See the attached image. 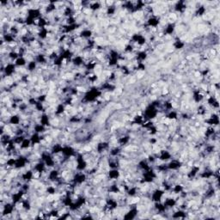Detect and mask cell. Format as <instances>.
Returning a JSON list of instances; mask_svg holds the SVG:
<instances>
[{"label": "cell", "instance_id": "cell-1", "mask_svg": "<svg viewBox=\"0 0 220 220\" xmlns=\"http://www.w3.org/2000/svg\"><path fill=\"white\" fill-rule=\"evenodd\" d=\"M174 10L176 12H180V13H182L184 11H186L187 10V4L184 1H179V2H176L175 4L174 5Z\"/></svg>", "mask_w": 220, "mask_h": 220}, {"label": "cell", "instance_id": "cell-2", "mask_svg": "<svg viewBox=\"0 0 220 220\" xmlns=\"http://www.w3.org/2000/svg\"><path fill=\"white\" fill-rule=\"evenodd\" d=\"M38 64L35 62V60L34 59V60H31V61H29L28 62V64L26 65V69H27V71L29 72V73H33V72H34L36 70H37V68H38Z\"/></svg>", "mask_w": 220, "mask_h": 220}, {"label": "cell", "instance_id": "cell-3", "mask_svg": "<svg viewBox=\"0 0 220 220\" xmlns=\"http://www.w3.org/2000/svg\"><path fill=\"white\" fill-rule=\"evenodd\" d=\"M102 8V2H90L89 5V10L91 11H98Z\"/></svg>", "mask_w": 220, "mask_h": 220}, {"label": "cell", "instance_id": "cell-4", "mask_svg": "<svg viewBox=\"0 0 220 220\" xmlns=\"http://www.w3.org/2000/svg\"><path fill=\"white\" fill-rule=\"evenodd\" d=\"M32 147V143L29 138H25V139L22 142L20 145V149L21 150H29Z\"/></svg>", "mask_w": 220, "mask_h": 220}, {"label": "cell", "instance_id": "cell-5", "mask_svg": "<svg viewBox=\"0 0 220 220\" xmlns=\"http://www.w3.org/2000/svg\"><path fill=\"white\" fill-rule=\"evenodd\" d=\"M27 61H28V60H27V58L25 57H19L18 58H16L14 63H15V65H16V67L22 68V67H23V66H26V65H27V64H28Z\"/></svg>", "mask_w": 220, "mask_h": 220}, {"label": "cell", "instance_id": "cell-6", "mask_svg": "<svg viewBox=\"0 0 220 220\" xmlns=\"http://www.w3.org/2000/svg\"><path fill=\"white\" fill-rule=\"evenodd\" d=\"M206 13V7L204 5H200L198 7H196L195 10V16L197 17H201L205 15Z\"/></svg>", "mask_w": 220, "mask_h": 220}, {"label": "cell", "instance_id": "cell-7", "mask_svg": "<svg viewBox=\"0 0 220 220\" xmlns=\"http://www.w3.org/2000/svg\"><path fill=\"white\" fill-rule=\"evenodd\" d=\"M185 47V43L182 41H181L180 39L175 41V42L173 43V48L175 49V50H180V49H182Z\"/></svg>", "mask_w": 220, "mask_h": 220}]
</instances>
